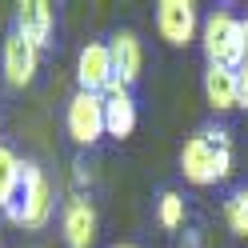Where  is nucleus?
Masks as SVG:
<instances>
[{"label": "nucleus", "mask_w": 248, "mask_h": 248, "mask_svg": "<svg viewBox=\"0 0 248 248\" xmlns=\"http://www.w3.org/2000/svg\"><path fill=\"white\" fill-rule=\"evenodd\" d=\"M180 172L188 184H216L232 172L228 132H200L180 148Z\"/></svg>", "instance_id": "nucleus-1"}, {"label": "nucleus", "mask_w": 248, "mask_h": 248, "mask_svg": "<svg viewBox=\"0 0 248 248\" xmlns=\"http://www.w3.org/2000/svg\"><path fill=\"white\" fill-rule=\"evenodd\" d=\"M200 48H204L208 64L240 68V60H244V28H240V20L232 12H212L200 24Z\"/></svg>", "instance_id": "nucleus-2"}, {"label": "nucleus", "mask_w": 248, "mask_h": 248, "mask_svg": "<svg viewBox=\"0 0 248 248\" xmlns=\"http://www.w3.org/2000/svg\"><path fill=\"white\" fill-rule=\"evenodd\" d=\"M8 216L16 224H24V228H44L48 224V216H52V184H48V176L40 172V164L24 160L20 196H16V204L8 208Z\"/></svg>", "instance_id": "nucleus-3"}, {"label": "nucleus", "mask_w": 248, "mask_h": 248, "mask_svg": "<svg viewBox=\"0 0 248 248\" xmlns=\"http://www.w3.org/2000/svg\"><path fill=\"white\" fill-rule=\"evenodd\" d=\"M68 136L76 144H96L104 136V96L100 92H76L68 100Z\"/></svg>", "instance_id": "nucleus-4"}, {"label": "nucleus", "mask_w": 248, "mask_h": 248, "mask_svg": "<svg viewBox=\"0 0 248 248\" xmlns=\"http://www.w3.org/2000/svg\"><path fill=\"white\" fill-rule=\"evenodd\" d=\"M196 4L192 0H160L156 4V32L172 44V48H188L196 40Z\"/></svg>", "instance_id": "nucleus-5"}, {"label": "nucleus", "mask_w": 248, "mask_h": 248, "mask_svg": "<svg viewBox=\"0 0 248 248\" xmlns=\"http://www.w3.org/2000/svg\"><path fill=\"white\" fill-rule=\"evenodd\" d=\"M36 68H40V48L28 44L16 28H12L8 40H4V80L12 88H24V84H32Z\"/></svg>", "instance_id": "nucleus-6"}, {"label": "nucleus", "mask_w": 248, "mask_h": 248, "mask_svg": "<svg viewBox=\"0 0 248 248\" xmlns=\"http://www.w3.org/2000/svg\"><path fill=\"white\" fill-rule=\"evenodd\" d=\"M60 232H64L68 248H92L96 244V208L84 196H72L64 204V216H60Z\"/></svg>", "instance_id": "nucleus-7"}, {"label": "nucleus", "mask_w": 248, "mask_h": 248, "mask_svg": "<svg viewBox=\"0 0 248 248\" xmlns=\"http://www.w3.org/2000/svg\"><path fill=\"white\" fill-rule=\"evenodd\" d=\"M112 56H108V44H84L80 56H76V80L80 92H104V84L112 80Z\"/></svg>", "instance_id": "nucleus-8"}, {"label": "nucleus", "mask_w": 248, "mask_h": 248, "mask_svg": "<svg viewBox=\"0 0 248 248\" xmlns=\"http://www.w3.org/2000/svg\"><path fill=\"white\" fill-rule=\"evenodd\" d=\"M52 28H56V16H52V4H44V0H24L16 8V32L44 48V44H52Z\"/></svg>", "instance_id": "nucleus-9"}, {"label": "nucleus", "mask_w": 248, "mask_h": 248, "mask_svg": "<svg viewBox=\"0 0 248 248\" xmlns=\"http://www.w3.org/2000/svg\"><path fill=\"white\" fill-rule=\"evenodd\" d=\"M108 56H112V72H116V80H124V84H132L136 76H140V68H144L140 36L128 32V28L112 36V44H108Z\"/></svg>", "instance_id": "nucleus-10"}, {"label": "nucleus", "mask_w": 248, "mask_h": 248, "mask_svg": "<svg viewBox=\"0 0 248 248\" xmlns=\"http://www.w3.org/2000/svg\"><path fill=\"white\" fill-rule=\"evenodd\" d=\"M204 100L216 108V112L236 108V68L208 64V72H204Z\"/></svg>", "instance_id": "nucleus-11"}, {"label": "nucleus", "mask_w": 248, "mask_h": 248, "mask_svg": "<svg viewBox=\"0 0 248 248\" xmlns=\"http://www.w3.org/2000/svg\"><path fill=\"white\" fill-rule=\"evenodd\" d=\"M136 128V104L132 96H116V100H104V132L124 140V136H132Z\"/></svg>", "instance_id": "nucleus-12"}, {"label": "nucleus", "mask_w": 248, "mask_h": 248, "mask_svg": "<svg viewBox=\"0 0 248 248\" xmlns=\"http://www.w3.org/2000/svg\"><path fill=\"white\" fill-rule=\"evenodd\" d=\"M20 172L24 164L12 148H0V208H12L20 196Z\"/></svg>", "instance_id": "nucleus-13"}, {"label": "nucleus", "mask_w": 248, "mask_h": 248, "mask_svg": "<svg viewBox=\"0 0 248 248\" xmlns=\"http://www.w3.org/2000/svg\"><path fill=\"white\" fill-rule=\"evenodd\" d=\"M224 220L236 236H248V188H236L224 200Z\"/></svg>", "instance_id": "nucleus-14"}, {"label": "nucleus", "mask_w": 248, "mask_h": 248, "mask_svg": "<svg viewBox=\"0 0 248 248\" xmlns=\"http://www.w3.org/2000/svg\"><path fill=\"white\" fill-rule=\"evenodd\" d=\"M156 216H160L164 228H180V224H184V200H180V192H164Z\"/></svg>", "instance_id": "nucleus-15"}, {"label": "nucleus", "mask_w": 248, "mask_h": 248, "mask_svg": "<svg viewBox=\"0 0 248 248\" xmlns=\"http://www.w3.org/2000/svg\"><path fill=\"white\" fill-rule=\"evenodd\" d=\"M236 108H248V64L236 68Z\"/></svg>", "instance_id": "nucleus-16"}, {"label": "nucleus", "mask_w": 248, "mask_h": 248, "mask_svg": "<svg viewBox=\"0 0 248 248\" xmlns=\"http://www.w3.org/2000/svg\"><path fill=\"white\" fill-rule=\"evenodd\" d=\"M180 248H200V236H196V232H184V240H180Z\"/></svg>", "instance_id": "nucleus-17"}, {"label": "nucleus", "mask_w": 248, "mask_h": 248, "mask_svg": "<svg viewBox=\"0 0 248 248\" xmlns=\"http://www.w3.org/2000/svg\"><path fill=\"white\" fill-rule=\"evenodd\" d=\"M240 28H244V60L240 64H248V20H240Z\"/></svg>", "instance_id": "nucleus-18"}, {"label": "nucleus", "mask_w": 248, "mask_h": 248, "mask_svg": "<svg viewBox=\"0 0 248 248\" xmlns=\"http://www.w3.org/2000/svg\"><path fill=\"white\" fill-rule=\"evenodd\" d=\"M116 248H132V244H116Z\"/></svg>", "instance_id": "nucleus-19"}]
</instances>
